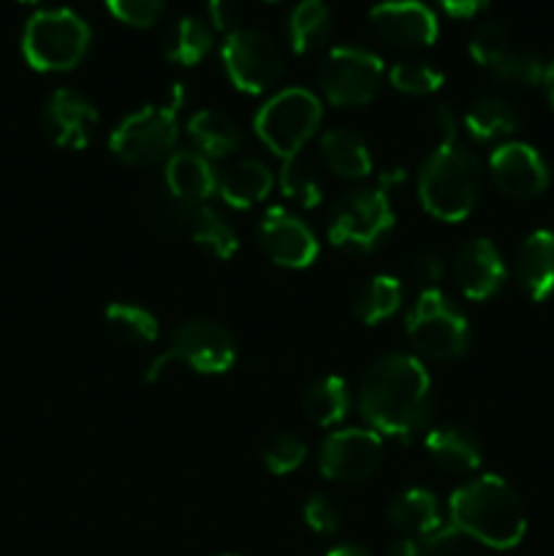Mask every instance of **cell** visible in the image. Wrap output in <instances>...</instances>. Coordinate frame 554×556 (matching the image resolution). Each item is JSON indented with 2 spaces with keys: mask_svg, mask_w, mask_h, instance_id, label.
<instances>
[{
  "mask_svg": "<svg viewBox=\"0 0 554 556\" xmlns=\"http://www.w3.org/2000/svg\"><path fill=\"white\" fill-rule=\"evenodd\" d=\"M358 410L380 438L411 440L432 418V378L411 353L380 356L358 386Z\"/></svg>",
  "mask_w": 554,
  "mask_h": 556,
  "instance_id": "1",
  "label": "cell"
},
{
  "mask_svg": "<svg viewBox=\"0 0 554 556\" xmlns=\"http://www.w3.org/2000/svg\"><path fill=\"white\" fill-rule=\"evenodd\" d=\"M451 525L465 538L494 552L519 546L527 532V510L516 489L505 478L478 476L462 483L449 500Z\"/></svg>",
  "mask_w": 554,
  "mask_h": 556,
  "instance_id": "2",
  "label": "cell"
},
{
  "mask_svg": "<svg viewBox=\"0 0 554 556\" xmlns=\"http://www.w3.org/2000/svg\"><path fill=\"white\" fill-rule=\"evenodd\" d=\"M483 188L478 157L462 144H438L418 172V201L432 217L459 223L476 210Z\"/></svg>",
  "mask_w": 554,
  "mask_h": 556,
  "instance_id": "3",
  "label": "cell"
},
{
  "mask_svg": "<svg viewBox=\"0 0 554 556\" xmlns=\"http://www.w3.org/2000/svg\"><path fill=\"white\" fill-rule=\"evenodd\" d=\"M90 25L71 9L36 11L22 30V54L27 65L47 74L76 68L90 52Z\"/></svg>",
  "mask_w": 554,
  "mask_h": 556,
  "instance_id": "4",
  "label": "cell"
},
{
  "mask_svg": "<svg viewBox=\"0 0 554 556\" xmlns=\"http://www.w3.org/2000/svg\"><path fill=\"white\" fill-rule=\"evenodd\" d=\"M320 117H324V106L315 92L304 87H288L259 109L253 125L266 150L288 161V157H297L299 150L318 134Z\"/></svg>",
  "mask_w": 554,
  "mask_h": 556,
  "instance_id": "5",
  "label": "cell"
},
{
  "mask_svg": "<svg viewBox=\"0 0 554 556\" xmlns=\"http://www.w3.org/2000/svg\"><path fill=\"white\" fill-rule=\"evenodd\" d=\"M405 331L413 348L432 362H454L465 356L470 345L467 315L438 288L418 293L416 304L407 313Z\"/></svg>",
  "mask_w": 554,
  "mask_h": 556,
  "instance_id": "6",
  "label": "cell"
},
{
  "mask_svg": "<svg viewBox=\"0 0 554 556\" xmlns=\"http://www.w3.org/2000/svg\"><path fill=\"white\" fill-rule=\"evenodd\" d=\"M394 228V210L383 188L348 190L329 220V242L342 253H373Z\"/></svg>",
  "mask_w": 554,
  "mask_h": 556,
  "instance_id": "7",
  "label": "cell"
},
{
  "mask_svg": "<svg viewBox=\"0 0 554 556\" xmlns=\"http://www.w3.org/2000/svg\"><path fill=\"white\" fill-rule=\"evenodd\" d=\"M177 109L155 103L128 114L109 136V150L128 166H155L177 152Z\"/></svg>",
  "mask_w": 554,
  "mask_h": 556,
  "instance_id": "8",
  "label": "cell"
},
{
  "mask_svg": "<svg viewBox=\"0 0 554 556\" xmlns=\"http://www.w3.org/2000/svg\"><path fill=\"white\" fill-rule=\"evenodd\" d=\"M318 85L335 106H367L383 85V60L362 47H335L320 63Z\"/></svg>",
  "mask_w": 554,
  "mask_h": 556,
  "instance_id": "9",
  "label": "cell"
},
{
  "mask_svg": "<svg viewBox=\"0 0 554 556\" xmlns=\"http://www.w3.org/2000/svg\"><path fill=\"white\" fill-rule=\"evenodd\" d=\"M228 81L248 96L272 90L282 74V54L275 38L255 27H239L228 33L221 49Z\"/></svg>",
  "mask_w": 554,
  "mask_h": 556,
  "instance_id": "10",
  "label": "cell"
},
{
  "mask_svg": "<svg viewBox=\"0 0 554 556\" xmlns=\"http://www.w3.org/2000/svg\"><path fill=\"white\" fill-rule=\"evenodd\" d=\"M383 459V438L375 429H340L320 443L318 470L331 483H362Z\"/></svg>",
  "mask_w": 554,
  "mask_h": 556,
  "instance_id": "11",
  "label": "cell"
},
{
  "mask_svg": "<svg viewBox=\"0 0 554 556\" xmlns=\"http://www.w3.org/2000/svg\"><path fill=\"white\" fill-rule=\"evenodd\" d=\"M166 353L193 372L223 375L237 362V342L226 326L210 318H190L174 329Z\"/></svg>",
  "mask_w": 554,
  "mask_h": 556,
  "instance_id": "12",
  "label": "cell"
},
{
  "mask_svg": "<svg viewBox=\"0 0 554 556\" xmlns=\"http://www.w3.org/2000/svg\"><path fill=\"white\" fill-rule=\"evenodd\" d=\"M489 177L494 188L516 201L538 199L549 188V166L536 147L525 141H505L489 155Z\"/></svg>",
  "mask_w": 554,
  "mask_h": 556,
  "instance_id": "13",
  "label": "cell"
},
{
  "mask_svg": "<svg viewBox=\"0 0 554 556\" xmlns=\"http://www.w3.org/2000/svg\"><path fill=\"white\" fill-rule=\"evenodd\" d=\"M369 25L383 41L402 49H424L438 41V16L421 0H380L369 9Z\"/></svg>",
  "mask_w": 554,
  "mask_h": 556,
  "instance_id": "14",
  "label": "cell"
},
{
  "mask_svg": "<svg viewBox=\"0 0 554 556\" xmlns=\"http://www.w3.org/2000/svg\"><path fill=\"white\" fill-rule=\"evenodd\" d=\"M261 250L282 269H307L318 258V239L302 217L272 206L259 223Z\"/></svg>",
  "mask_w": 554,
  "mask_h": 556,
  "instance_id": "15",
  "label": "cell"
},
{
  "mask_svg": "<svg viewBox=\"0 0 554 556\" xmlns=\"http://www.w3.org/2000/svg\"><path fill=\"white\" fill-rule=\"evenodd\" d=\"M41 123L49 139L58 147H63V150H85L92 136H96L101 114L92 106L90 98L63 87V90H54L49 96Z\"/></svg>",
  "mask_w": 554,
  "mask_h": 556,
  "instance_id": "16",
  "label": "cell"
},
{
  "mask_svg": "<svg viewBox=\"0 0 554 556\" xmlns=\"http://www.w3.org/2000/svg\"><path fill=\"white\" fill-rule=\"evenodd\" d=\"M505 280H508V269H505L498 244L483 237L462 244L454 258V282L462 296L470 302H487L498 296Z\"/></svg>",
  "mask_w": 554,
  "mask_h": 556,
  "instance_id": "17",
  "label": "cell"
},
{
  "mask_svg": "<svg viewBox=\"0 0 554 556\" xmlns=\"http://www.w3.org/2000/svg\"><path fill=\"white\" fill-rule=\"evenodd\" d=\"M516 280L532 302L554 296V231H532L516 250Z\"/></svg>",
  "mask_w": 554,
  "mask_h": 556,
  "instance_id": "18",
  "label": "cell"
},
{
  "mask_svg": "<svg viewBox=\"0 0 554 556\" xmlns=\"http://www.w3.org/2000/svg\"><path fill=\"white\" fill-rule=\"evenodd\" d=\"M424 445H427L429 459L445 472L467 476V472H476L481 467V440L476 438L473 429L459 427V424H445V427L429 429Z\"/></svg>",
  "mask_w": 554,
  "mask_h": 556,
  "instance_id": "19",
  "label": "cell"
},
{
  "mask_svg": "<svg viewBox=\"0 0 554 556\" xmlns=\"http://www.w3.org/2000/svg\"><path fill=\"white\" fill-rule=\"evenodd\" d=\"M163 182H166L168 193L201 206V201H206L217 190V174L212 172L210 161L199 152L177 150L166 161Z\"/></svg>",
  "mask_w": 554,
  "mask_h": 556,
  "instance_id": "20",
  "label": "cell"
},
{
  "mask_svg": "<svg viewBox=\"0 0 554 556\" xmlns=\"http://www.w3.org/2000/svg\"><path fill=\"white\" fill-rule=\"evenodd\" d=\"M320 161L335 177L364 179L373 172V155L369 147L356 130L331 128L320 136Z\"/></svg>",
  "mask_w": 554,
  "mask_h": 556,
  "instance_id": "21",
  "label": "cell"
},
{
  "mask_svg": "<svg viewBox=\"0 0 554 556\" xmlns=\"http://www.w3.org/2000/svg\"><path fill=\"white\" fill-rule=\"evenodd\" d=\"M389 521L394 530H400L405 538L421 541L432 530L443 525L440 503L429 489L413 486L396 494L389 503Z\"/></svg>",
  "mask_w": 554,
  "mask_h": 556,
  "instance_id": "22",
  "label": "cell"
},
{
  "mask_svg": "<svg viewBox=\"0 0 554 556\" xmlns=\"http://www.w3.org/2000/svg\"><path fill=\"white\" fill-rule=\"evenodd\" d=\"M272 185H275V177L255 157H242V161L231 163L217 179L223 201L234 210H250V206L261 204L272 193Z\"/></svg>",
  "mask_w": 554,
  "mask_h": 556,
  "instance_id": "23",
  "label": "cell"
},
{
  "mask_svg": "<svg viewBox=\"0 0 554 556\" xmlns=\"http://www.w3.org/2000/svg\"><path fill=\"white\" fill-rule=\"evenodd\" d=\"M188 136L193 141L196 152L206 161H221V157L234 155L242 144L239 125L228 114L217 109H201L188 119Z\"/></svg>",
  "mask_w": 554,
  "mask_h": 556,
  "instance_id": "24",
  "label": "cell"
},
{
  "mask_svg": "<svg viewBox=\"0 0 554 556\" xmlns=\"http://www.w3.org/2000/svg\"><path fill=\"white\" fill-rule=\"evenodd\" d=\"M465 128L478 144H492V141H503L519 130V114L505 98L487 92L470 103L465 114Z\"/></svg>",
  "mask_w": 554,
  "mask_h": 556,
  "instance_id": "25",
  "label": "cell"
},
{
  "mask_svg": "<svg viewBox=\"0 0 554 556\" xmlns=\"http://www.w3.org/2000/svg\"><path fill=\"white\" fill-rule=\"evenodd\" d=\"M215 47V30L201 16H179L163 36V58L177 65H199Z\"/></svg>",
  "mask_w": 554,
  "mask_h": 556,
  "instance_id": "26",
  "label": "cell"
},
{
  "mask_svg": "<svg viewBox=\"0 0 554 556\" xmlns=\"http://www.w3.org/2000/svg\"><path fill=\"white\" fill-rule=\"evenodd\" d=\"M286 33L297 54L318 52L331 36V11L326 0H299L288 14Z\"/></svg>",
  "mask_w": 554,
  "mask_h": 556,
  "instance_id": "27",
  "label": "cell"
},
{
  "mask_svg": "<svg viewBox=\"0 0 554 556\" xmlns=\"http://www.w3.org/2000/svg\"><path fill=\"white\" fill-rule=\"evenodd\" d=\"M351 396H348L345 380L337 375L313 380L302 394V410L318 427H335L348 416Z\"/></svg>",
  "mask_w": 554,
  "mask_h": 556,
  "instance_id": "28",
  "label": "cell"
},
{
  "mask_svg": "<svg viewBox=\"0 0 554 556\" xmlns=\"http://www.w3.org/2000/svg\"><path fill=\"white\" fill-rule=\"evenodd\" d=\"M402 307V282L391 275H375L353 296V315L364 326H378Z\"/></svg>",
  "mask_w": 554,
  "mask_h": 556,
  "instance_id": "29",
  "label": "cell"
},
{
  "mask_svg": "<svg viewBox=\"0 0 554 556\" xmlns=\"http://www.w3.org/2000/svg\"><path fill=\"white\" fill-rule=\"evenodd\" d=\"M106 329L112 331L114 340L130 348L152 345L161 334L158 318L147 307H139L134 302H114L106 307Z\"/></svg>",
  "mask_w": 554,
  "mask_h": 556,
  "instance_id": "30",
  "label": "cell"
},
{
  "mask_svg": "<svg viewBox=\"0 0 554 556\" xmlns=\"http://www.w3.org/2000/svg\"><path fill=\"white\" fill-rule=\"evenodd\" d=\"M190 233H193V242L201 250H206L215 258L228 261L239 248L237 231H234L231 223L221 215V212L210 210V206H199L190 223Z\"/></svg>",
  "mask_w": 554,
  "mask_h": 556,
  "instance_id": "31",
  "label": "cell"
},
{
  "mask_svg": "<svg viewBox=\"0 0 554 556\" xmlns=\"http://www.w3.org/2000/svg\"><path fill=\"white\" fill-rule=\"evenodd\" d=\"M280 190L286 193V199H291L302 210H315L320 199H324V185H320L318 168L310 161H304L302 155L282 161Z\"/></svg>",
  "mask_w": 554,
  "mask_h": 556,
  "instance_id": "32",
  "label": "cell"
},
{
  "mask_svg": "<svg viewBox=\"0 0 554 556\" xmlns=\"http://www.w3.org/2000/svg\"><path fill=\"white\" fill-rule=\"evenodd\" d=\"M389 81L394 90L405 92V96H432L443 87L445 76L443 71L435 68V65L424 63V60H400V63L391 65Z\"/></svg>",
  "mask_w": 554,
  "mask_h": 556,
  "instance_id": "33",
  "label": "cell"
},
{
  "mask_svg": "<svg viewBox=\"0 0 554 556\" xmlns=\"http://www.w3.org/2000/svg\"><path fill=\"white\" fill-rule=\"evenodd\" d=\"M489 74L498 81H503V85L538 87L543 85V76H546V63L538 54L514 47Z\"/></svg>",
  "mask_w": 554,
  "mask_h": 556,
  "instance_id": "34",
  "label": "cell"
},
{
  "mask_svg": "<svg viewBox=\"0 0 554 556\" xmlns=\"http://www.w3.org/2000/svg\"><path fill=\"white\" fill-rule=\"evenodd\" d=\"M304 456H307V445L297 434L288 432H275L272 438H266L264 448H261V462L272 476H288L302 465Z\"/></svg>",
  "mask_w": 554,
  "mask_h": 556,
  "instance_id": "35",
  "label": "cell"
},
{
  "mask_svg": "<svg viewBox=\"0 0 554 556\" xmlns=\"http://www.w3.org/2000/svg\"><path fill=\"white\" fill-rule=\"evenodd\" d=\"M467 49H470V58L476 60L481 68L492 71L494 65H498L500 60L514 49V43H511L508 30H505L503 25H498V22H487V25H481L476 33H473L470 47Z\"/></svg>",
  "mask_w": 554,
  "mask_h": 556,
  "instance_id": "36",
  "label": "cell"
},
{
  "mask_svg": "<svg viewBox=\"0 0 554 556\" xmlns=\"http://www.w3.org/2000/svg\"><path fill=\"white\" fill-rule=\"evenodd\" d=\"M196 210L199 206L190 204V201H182L174 193H168V190H161V195L150 201V220H155L166 231H179V228L193 223Z\"/></svg>",
  "mask_w": 554,
  "mask_h": 556,
  "instance_id": "37",
  "label": "cell"
},
{
  "mask_svg": "<svg viewBox=\"0 0 554 556\" xmlns=\"http://www.w3.org/2000/svg\"><path fill=\"white\" fill-rule=\"evenodd\" d=\"M114 20L130 27H152L166 14L168 0H103Z\"/></svg>",
  "mask_w": 554,
  "mask_h": 556,
  "instance_id": "38",
  "label": "cell"
},
{
  "mask_svg": "<svg viewBox=\"0 0 554 556\" xmlns=\"http://www.w3.org/2000/svg\"><path fill=\"white\" fill-rule=\"evenodd\" d=\"M304 525L318 535H337L342 527V510L329 494H313L304 503Z\"/></svg>",
  "mask_w": 554,
  "mask_h": 556,
  "instance_id": "39",
  "label": "cell"
},
{
  "mask_svg": "<svg viewBox=\"0 0 554 556\" xmlns=\"http://www.w3.org/2000/svg\"><path fill=\"white\" fill-rule=\"evenodd\" d=\"M443 275H445L443 258H440L438 253H432V250H421V253H416L405 264V277L413 282V286L421 288V291H432V288L443 280Z\"/></svg>",
  "mask_w": 554,
  "mask_h": 556,
  "instance_id": "40",
  "label": "cell"
},
{
  "mask_svg": "<svg viewBox=\"0 0 554 556\" xmlns=\"http://www.w3.org/2000/svg\"><path fill=\"white\" fill-rule=\"evenodd\" d=\"M462 546H465V535L451 521L449 525L443 521L438 530H432L418 541L421 556H462Z\"/></svg>",
  "mask_w": 554,
  "mask_h": 556,
  "instance_id": "41",
  "label": "cell"
},
{
  "mask_svg": "<svg viewBox=\"0 0 554 556\" xmlns=\"http://www.w3.org/2000/svg\"><path fill=\"white\" fill-rule=\"evenodd\" d=\"M206 16H210L212 30L234 33L239 30L242 22V3L239 0H206Z\"/></svg>",
  "mask_w": 554,
  "mask_h": 556,
  "instance_id": "42",
  "label": "cell"
},
{
  "mask_svg": "<svg viewBox=\"0 0 554 556\" xmlns=\"http://www.w3.org/2000/svg\"><path fill=\"white\" fill-rule=\"evenodd\" d=\"M429 125H432L435 134H438L440 144H454L459 128H456V117L454 112H451L449 103H438V106L432 109V114H429Z\"/></svg>",
  "mask_w": 554,
  "mask_h": 556,
  "instance_id": "43",
  "label": "cell"
},
{
  "mask_svg": "<svg viewBox=\"0 0 554 556\" xmlns=\"http://www.w3.org/2000/svg\"><path fill=\"white\" fill-rule=\"evenodd\" d=\"M440 9L445 11L454 20H470V16L481 14L483 9L489 5V0H435Z\"/></svg>",
  "mask_w": 554,
  "mask_h": 556,
  "instance_id": "44",
  "label": "cell"
},
{
  "mask_svg": "<svg viewBox=\"0 0 554 556\" xmlns=\"http://www.w3.org/2000/svg\"><path fill=\"white\" fill-rule=\"evenodd\" d=\"M386 556H421V548H418V541L402 535V538H396V541L389 543Z\"/></svg>",
  "mask_w": 554,
  "mask_h": 556,
  "instance_id": "45",
  "label": "cell"
},
{
  "mask_svg": "<svg viewBox=\"0 0 554 556\" xmlns=\"http://www.w3.org/2000/svg\"><path fill=\"white\" fill-rule=\"evenodd\" d=\"M326 556H373L364 546H353V543H342V546H335Z\"/></svg>",
  "mask_w": 554,
  "mask_h": 556,
  "instance_id": "46",
  "label": "cell"
},
{
  "mask_svg": "<svg viewBox=\"0 0 554 556\" xmlns=\"http://www.w3.org/2000/svg\"><path fill=\"white\" fill-rule=\"evenodd\" d=\"M543 87H546L549 103H552V109H554V60H552V63H546V76H543Z\"/></svg>",
  "mask_w": 554,
  "mask_h": 556,
  "instance_id": "47",
  "label": "cell"
},
{
  "mask_svg": "<svg viewBox=\"0 0 554 556\" xmlns=\"http://www.w3.org/2000/svg\"><path fill=\"white\" fill-rule=\"evenodd\" d=\"M20 3H25V5H36V3H41V0H20Z\"/></svg>",
  "mask_w": 554,
  "mask_h": 556,
  "instance_id": "48",
  "label": "cell"
},
{
  "mask_svg": "<svg viewBox=\"0 0 554 556\" xmlns=\"http://www.w3.org/2000/svg\"><path fill=\"white\" fill-rule=\"evenodd\" d=\"M266 3H277V0H266Z\"/></svg>",
  "mask_w": 554,
  "mask_h": 556,
  "instance_id": "49",
  "label": "cell"
},
{
  "mask_svg": "<svg viewBox=\"0 0 554 556\" xmlns=\"http://www.w3.org/2000/svg\"><path fill=\"white\" fill-rule=\"evenodd\" d=\"M223 556H234V554H223Z\"/></svg>",
  "mask_w": 554,
  "mask_h": 556,
  "instance_id": "50",
  "label": "cell"
}]
</instances>
